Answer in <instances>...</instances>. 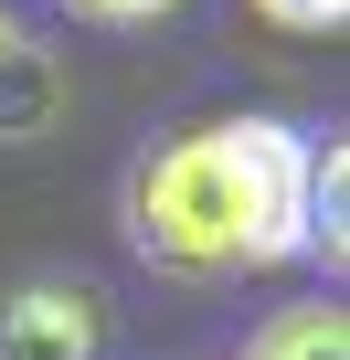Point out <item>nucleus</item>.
Instances as JSON below:
<instances>
[{
    "label": "nucleus",
    "mask_w": 350,
    "mask_h": 360,
    "mask_svg": "<svg viewBox=\"0 0 350 360\" xmlns=\"http://www.w3.org/2000/svg\"><path fill=\"white\" fill-rule=\"evenodd\" d=\"M255 11H265L276 32H339V22H350V0H255Z\"/></svg>",
    "instance_id": "5"
},
{
    "label": "nucleus",
    "mask_w": 350,
    "mask_h": 360,
    "mask_svg": "<svg viewBox=\"0 0 350 360\" xmlns=\"http://www.w3.org/2000/svg\"><path fill=\"white\" fill-rule=\"evenodd\" d=\"M64 11H75L85 32H149V22L181 11V0H64Z\"/></svg>",
    "instance_id": "4"
},
{
    "label": "nucleus",
    "mask_w": 350,
    "mask_h": 360,
    "mask_svg": "<svg viewBox=\"0 0 350 360\" xmlns=\"http://www.w3.org/2000/svg\"><path fill=\"white\" fill-rule=\"evenodd\" d=\"M318 138L287 117H213L149 138L117 180V223L159 276H255L308 255Z\"/></svg>",
    "instance_id": "1"
},
{
    "label": "nucleus",
    "mask_w": 350,
    "mask_h": 360,
    "mask_svg": "<svg viewBox=\"0 0 350 360\" xmlns=\"http://www.w3.org/2000/svg\"><path fill=\"white\" fill-rule=\"evenodd\" d=\"M244 360H350V318H339L329 297H297V307H276V318L244 339Z\"/></svg>",
    "instance_id": "3"
},
{
    "label": "nucleus",
    "mask_w": 350,
    "mask_h": 360,
    "mask_svg": "<svg viewBox=\"0 0 350 360\" xmlns=\"http://www.w3.org/2000/svg\"><path fill=\"white\" fill-rule=\"evenodd\" d=\"M22 75H32V43H22V22H11V11H0V85H22Z\"/></svg>",
    "instance_id": "6"
},
{
    "label": "nucleus",
    "mask_w": 350,
    "mask_h": 360,
    "mask_svg": "<svg viewBox=\"0 0 350 360\" xmlns=\"http://www.w3.org/2000/svg\"><path fill=\"white\" fill-rule=\"evenodd\" d=\"M0 360H106V297L75 276H32L0 297Z\"/></svg>",
    "instance_id": "2"
}]
</instances>
